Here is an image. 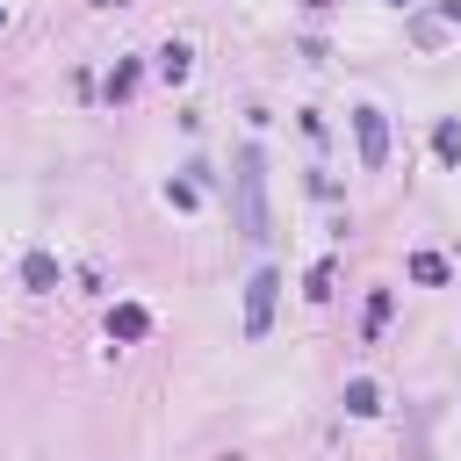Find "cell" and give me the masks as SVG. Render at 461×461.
Listing matches in <instances>:
<instances>
[{
    "label": "cell",
    "instance_id": "obj_1",
    "mask_svg": "<svg viewBox=\"0 0 461 461\" xmlns=\"http://www.w3.org/2000/svg\"><path fill=\"white\" fill-rule=\"evenodd\" d=\"M230 187H238V230L259 245V238H267V173H259V151H238Z\"/></svg>",
    "mask_w": 461,
    "mask_h": 461
},
{
    "label": "cell",
    "instance_id": "obj_2",
    "mask_svg": "<svg viewBox=\"0 0 461 461\" xmlns=\"http://www.w3.org/2000/svg\"><path fill=\"white\" fill-rule=\"evenodd\" d=\"M274 295H281V274H274V267H259V274L245 281V331H252V339L274 324Z\"/></svg>",
    "mask_w": 461,
    "mask_h": 461
},
{
    "label": "cell",
    "instance_id": "obj_3",
    "mask_svg": "<svg viewBox=\"0 0 461 461\" xmlns=\"http://www.w3.org/2000/svg\"><path fill=\"white\" fill-rule=\"evenodd\" d=\"M353 137H360V166H382V158H389V122H382V108H353Z\"/></svg>",
    "mask_w": 461,
    "mask_h": 461
},
{
    "label": "cell",
    "instance_id": "obj_4",
    "mask_svg": "<svg viewBox=\"0 0 461 461\" xmlns=\"http://www.w3.org/2000/svg\"><path fill=\"white\" fill-rule=\"evenodd\" d=\"M144 331H151L144 303H115V310H108V339H144Z\"/></svg>",
    "mask_w": 461,
    "mask_h": 461
},
{
    "label": "cell",
    "instance_id": "obj_5",
    "mask_svg": "<svg viewBox=\"0 0 461 461\" xmlns=\"http://www.w3.org/2000/svg\"><path fill=\"white\" fill-rule=\"evenodd\" d=\"M22 281H29V288H58V259H50V252H29V259H22Z\"/></svg>",
    "mask_w": 461,
    "mask_h": 461
},
{
    "label": "cell",
    "instance_id": "obj_6",
    "mask_svg": "<svg viewBox=\"0 0 461 461\" xmlns=\"http://www.w3.org/2000/svg\"><path fill=\"white\" fill-rule=\"evenodd\" d=\"M411 281L439 288V281H447V259H439V252H411Z\"/></svg>",
    "mask_w": 461,
    "mask_h": 461
},
{
    "label": "cell",
    "instance_id": "obj_7",
    "mask_svg": "<svg viewBox=\"0 0 461 461\" xmlns=\"http://www.w3.org/2000/svg\"><path fill=\"white\" fill-rule=\"evenodd\" d=\"M346 411H353V418H367V411H382V403H375V382H346Z\"/></svg>",
    "mask_w": 461,
    "mask_h": 461
},
{
    "label": "cell",
    "instance_id": "obj_8",
    "mask_svg": "<svg viewBox=\"0 0 461 461\" xmlns=\"http://www.w3.org/2000/svg\"><path fill=\"white\" fill-rule=\"evenodd\" d=\"M432 151H439V158H461V122H439V130H432Z\"/></svg>",
    "mask_w": 461,
    "mask_h": 461
},
{
    "label": "cell",
    "instance_id": "obj_9",
    "mask_svg": "<svg viewBox=\"0 0 461 461\" xmlns=\"http://www.w3.org/2000/svg\"><path fill=\"white\" fill-rule=\"evenodd\" d=\"M158 72H166V79H187V50H180V43H173V50H158Z\"/></svg>",
    "mask_w": 461,
    "mask_h": 461
},
{
    "label": "cell",
    "instance_id": "obj_10",
    "mask_svg": "<svg viewBox=\"0 0 461 461\" xmlns=\"http://www.w3.org/2000/svg\"><path fill=\"white\" fill-rule=\"evenodd\" d=\"M303 7H331V0H303Z\"/></svg>",
    "mask_w": 461,
    "mask_h": 461
},
{
    "label": "cell",
    "instance_id": "obj_11",
    "mask_svg": "<svg viewBox=\"0 0 461 461\" xmlns=\"http://www.w3.org/2000/svg\"><path fill=\"white\" fill-rule=\"evenodd\" d=\"M101 7H115V0H101Z\"/></svg>",
    "mask_w": 461,
    "mask_h": 461
},
{
    "label": "cell",
    "instance_id": "obj_12",
    "mask_svg": "<svg viewBox=\"0 0 461 461\" xmlns=\"http://www.w3.org/2000/svg\"><path fill=\"white\" fill-rule=\"evenodd\" d=\"M396 7H403V0H396Z\"/></svg>",
    "mask_w": 461,
    "mask_h": 461
}]
</instances>
